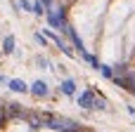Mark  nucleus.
Listing matches in <instances>:
<instances>
[{
    "label": "nucleus",
    "instance_id": "nucleus-5",
    "mask_svg": "<svg viewBox=\"0 0 135 132\" xmlns=\"http://www.w3.org/2000/svg\"><path fill=\"white\" fill-rule=\"evenodd\" d=\"M7 85H9V90H12V92H17V94H24V92H31V87H28V85H26L24 80H19V78H12V80H9Z\"/></svg>",
    "mask_w": 135,
    "mask_h": 132
},
{
    "label": "nucleus",
    "instance_id": "nucleus-16",
    "mask_svg": "<svg viewBox=\"0 0 135 132\" xmlns=\"http://www.w3.org/2000/svg\"><path fill=\"white\" fill-rule=\"evenodd\" d=\"M126 109H128V113H131V116H135V106H126Z\"/></svg>",
    "mask_w": 135,
    "mask_h": 132
},
{
    "label": "nucleus",
    "instance_id": "nucleus-17",
    "mask_svg": "<svg viewBox=\"0 0 135 132\" xmlns=\"http://www.w3.org/2000/svg\"><path fill=\"white\" fill-rule=\"evenodd\" d=\"M0 83H9V80H7V78H5V76L0 73Z\"/></svg>",
    "mask_w": 135,
    "mask_h": 132
},
{
    "label": "nucleus",
    "instance_id": "nucleus-10",
    "mask_svg": "<svg viewBox=\"0 0 135 132\" xmlns=\"http://www.w3.org/2000/svg\"><path fill=\"white\" fill-rule=\"evenodd\" d=\"M100 73H102L104 78H109V80H114V78H116V76H114V68H112L109 64H102V66H100Z\"/></svg>",
    "mask_w": 135,
    "mask_h": 132
},
{
    "label": "nucleus",
    "instance_id": "nucleus-6",
    "mask_svg": "<svg viewBox=\"0 0 135 132\" xmlns=\"http://www.w3.org/2000/svg\"><path fill=\"white\" fill-rule=\"evenodd\" d=\"M47 92H50V90H47V83H45V80H36V83L31 85V94H33V97H47Z\"/></svg>",
    "mask_w": 135,
    "mask_h": 132
},
{
    "label": "nucleus",
    "instance_id": "nucleus-11",
    "mask_svg": "<svg viewBox=\"0 0 135 132\" xmlns=\"http://www.w3.org/2000/svg\"><path fill=\"white\" fill-rule=\"evenodd\" d=\"M33 14H36V17L47 14V12H45V5H43V2H33Z\"/></svg>",
    "mask_w": 135,
    "mask_h": 132
},
{
    "label": "nucleus",
    "instance_id": "nucleus-2",
    "mask_svg": "<svg viewBox=\"0 0 135 132\" xmlns=\"http://www.w3.org/2000/svg\"><path fill=\"white\" fill-rule=\"evenodd\" d=\"M95 92L93 90H85V92H81L78 97H76V102H78V106L81 109H95Z\"/></svg>",
    "mask_w": 135,
    "mask_h": 132
},
{
    "label": "nucleus",
    "instance_id": "nucleus-7",
    "mask_svg": "<svg viewBox=\"0 0 135 132\" xmlns=\"http://www.w3.org/2000/svg\"><path fill=\"white\" fill-rule=\"evenodd\" d=\"M59 90H62V94H66V97H74V94H76V83H74L71 78H66V80H62Z\"/></svg>",
    "mask_w": 135,
    "mask_h": 132
},
{
    "label": "nucleus",
    "instance_id": "nucleus-3",
    "mask_svg": "<svg viewBox=\"0 0 135 132\" xmlns=\"http://www.w3.org/2000/svg\"><path fill=\"white\" fill-rule=\"evenodd\" d=\"M47 24H50L52 28L64 26V14H62L59 9H50V12H47Z\"/></svg>",
    "mask_w": 135,
    "mask_h": 132
},
{
    "label": "nucleus",
    "instance_id": "nucleus-9",
    "mask_svg": "<svg viewBox=\"0 0 135 132\" xmlns=\"http://www.w3.org/2000/svg\"><path fill=\"white\" fill-rule=\"evenodd\" d=\"M81 57H83V59H85V61H88V64H90V66H93V68H100V66H102V64H100V61H97V57H93V54H90V52H83V54H81Z\"/></svg>",
    "mask_w": 135,
    "mask_h": 132
},
{
    "label": "nucleus",
    "instance_id": "nucleus-1",
    "mask_svg": "<svg viewBox=\"0 0 135 132\" xmlns=\"http://www.w3.org/2000/svg\"><path fill=\"white\" fill-rule=\"evenodd\" d=\"M40 33H43L47 40H52V43H55V45H57V47H59V50H62L66 57H74V50H71V47H69V45H66V43H64V40H62V38H59L55 31H52V28H43Z\"/></svg>",
    "mask_w": 135,
    "mask_h": 132
},
{
    "label": "nucleus",
    "instance_id": "nucleus-14",
    "mask_svg": "<svg viewBox=\"0 0 135 132\" xmlns=\"http://www.w3.org/2000/svg\"><path fill=\"white\" fill-rule=\"evenodd\" d=\"M36 61H38V66H43V68H47V71H52V68H50V61H47L45 57H38Z\"/></svg>",
    "mask_w": 135,
    "mask_h": 132
},
{
    "label": "nucleus",
    "instance_id": "nucleus-15",
    "mask_svg": "<svg viewBox=\"0 0 135 132\" xmlns=\"http://www.w3.org/2000/svg\"><path fill=\"white\" fill-rule=\"evenodd\" d=\"M95 109H100V111H104V109H107V102H104L102 97H100V99H95Z\"/></svg>",
    "mask_w": 135,
    "mask_h": 132
},
{
    "label": "nucleus",
    "instance_id": "nucleus-18",
    "mask_svg": "<svg viewBox=\"0 0 135 132\" xmlns=\"http://www.w3.org/2000/svg\"><path fill=\"white\" fill-rule=\"evenodd\" d=\"M40 2H43V5H52V0H40Z\"/></svg>",
    "mask_w": 135,
    "mask_h": 132
},
{
    "label": "nucleus",
    "instance_id": "nucleus-4",
    "mask_svg": "<svg viewBox=\"0 0 135 132\" xmlns=\"http://www.w3.org/2000/svg\"><path fill=\"white\" fill-rule=\"evenodd\" d=\"M64 33H66V35L71 38V43H74V47H76V50H78L81 54H83V52H88V50H85V45H83V40H81V38L76 35V31H74L71 26H64Z\"/></svg>",
    "mask_w": 135,
    "mask_h": 132
},
{
    "label": "nucleus",
    "instance_id": "nucleus-12",
    "mask_svg": "<svg viewBox=\"0 0 135 132\" xmlns=\"http://www.w3.org/2000/svg\"><path fill=\"white\" fill-rule=\"evenodd\" d=\"M19 7L24 12H33V2H28V0H19Z\"/></svg>",
    "mask_w": 135,
    "mask_h": 132
},
{
    "label": "nucleus",
    "instance_id": "nucleus-8",
    "mask_svg": "<svg viewBox=\"0 0 135 132\" xmlns=\"http://www.w3.org/2000/svg\"><path fill=\"white\" fill-rule=\"evenodd\" d=\"M14 45H17L14 35H5L2 38V54H12L14 52Z\"/></svg>",
    "mask_w": 135,
    "mask_h": 132
},
{
    "label": "nucleus",
    "instance_id": "nucleus-13",
    "mask_svg": "<svg viewBox=\"0 0 135 132\" xmlns=\"http://www.w3.org/2000/svg\"><path fill=\"white\" fill-rule=\"evenodd\" d=\"M33 38H36V43H40V45H43V47H45V45H47V38H45V35H43V33H33Z\"/></svg>",
    "mask_w": 135,
    "mask_h": 132
}]
</instances>
